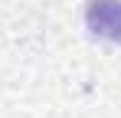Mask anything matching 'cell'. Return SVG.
Instances as JSON below:
<instances>
[{"label":"cell","mask_w":121,"mask_h":118,"mask_svg":"<svg viewBox=\"0 0 121 118\" xmlns=\"http://www.w3.org/2000/svg\"><path fill=\"white\" fill-rule=\"evenodd\" d=\"M85 30L95 39L121 46V0H88L85 3Z\"/></svg>","instance_id":"6da1fadb"}]
</instances>
